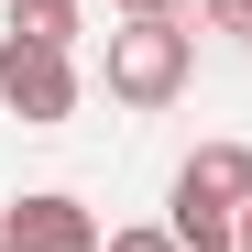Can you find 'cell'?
<instances>
[{"label":"cell","instance_id":"obj_7","mask_svg":"<svg viewBox=\"0 0 252 252\" xmlns=\"http://www.w3.org/2000/svg\"><path fill=\"white\" fill-rule=\"evenodd\" d=\"M99 252H187V241H176V230H164V220H143V230H110Z\"/></svg>","mask_w":252,"mask_h":252},{"label":"cell","instance_id":"obj_11","mask_svg":"<svg viewBox=\"0 0 252 252\" xmlns=\"http://www.w3.org/2000/svg\"><path fill=\"white\" fill-rule=\"evenodd\" d=\"M241 252H252V208H241Z\"/></svg>","mask_w":252,"mask_h":252},{"label":"cell","instance_id":"obj_6","mask_svg":"<svg viewBox=\"0 0 252 252\" xmlns=\"http://www.w3.org/2000/svg\"><path fill=\"white\" fill-rule=\"evenodd\" d=\"M0 33H11V44H55V55H77V0H11Z\"/></svg>","mask_w":252,"mask_h":252},{"label":"cell","instance_id":"obj_3","mask_svg":"<svg viewBox=\"0 0 252 252\" xmlns=\"http://www.w3.org/2000/svg\"><path fill=\"white\" fill-rule=\"evenodd\" d=\"M11 241H22V252H99V220H88V197L44 187V197L11 208Z\"/></svg>","mask_w":252,"mask_h":252},{"label":"cell","instance_id":"obj_9","mask_svg":"<svg viewBox=\"0 0 252 252\" xmlns=\"http://www.w3.org/2000/svg\"><path fill=\"white\" fill-rule=\"evenodd\" d=\"M121 22H176V0H110Z\"/></svg>","mask_w":252,"mask_h":252},{"label":"cell","instance_id":"obj_10","mask_svg":"<svg viewBox=\"0 0 252 252\" xmlns=\"http://www.w3.org/2000/svg\"><path fill=\"white\" fill-rule=\"evenodd\" d=\"M0 252H22V241H11V208H0Z\"/></svg>","mask_w":252,"mask_h":252},{"label":"cell","instance_id":"obj_8","mask_svg":"<svg viewBox=\"0 0 252 252\" xmlns=\"http://www.w3.org/2000/svg\"><path fill=\"white\" fill-rule=\"evenodd\" d=\"M208 11V33H230V44H252V0H197Z\"/></svg>","mask_w":252,"mask_h":252},{"label":"cell","instance_id":"obj_1","mask_svg":"<svg viewBox=\"0 0 252 252\" xmlns=\"http://www.w3.org/2000/svg\"><path fill=\"white\" fill-rule=\"evenodd\" d=\"M187 77H197V33H187V22H121L110 55H99V88H110L121 110L187 99Z\"/></svg>","mask_w":252,"mask_h":252},{"label":"cell","instance_id":"obj_2","mask_svg":"<svg viewBox=\"0 0 252 252\" xmlns=\"http://www.w3.org/2000/svg\"><path fill=\"white\" fill-rule=\"evenodd\" d=\"M0 110H11L22 132H55V121L77 110V55H55V44H11V33H0Z\"/></svg>","mask_w":252,"mask_h":252},{"label":"cell","instance_id":"obj_4","mask_svg":"<svg viewBox=\"0 0 252 252\" xmlns=\"http://www.w3.org/2000/svg\"><path fill=\"white\" fill-rule=\"evenodd\" d=\"M176 187L220 197V208H252V143H197V154L176 164Z\"/></svg>","mask_w":252,"mask_h":252},{"label":"cell","instance_id":"obj_5","mask_svg":"<svg viewBox=\"0 0 252 252\" xmlns=\"http://www.w3.org/2000/svg\"><path fill=\"white\" fill-rule=\"evenodd\" d=\"M164 230H176L187 252H241V208H220V197L176 187V197H164Z\"/></svg>","mask_w":252,"mask_h":252}]
</instances>
